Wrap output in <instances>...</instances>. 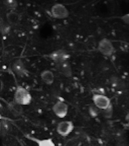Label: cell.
<instances>
[{"label":"cell","mask_w":129,"mask_h":146,"mask_svg":"<svg viewBox=\"0 0 129 146\" xmlns=\"http://www.w3.org/2000/svg\"><path fill=\"white\" fill-rule=\"evenodd\" d=\"M120 19L126 25H129V12L121 16Z\"/></svg>","instance_id":"2e32d148"},{"label":"cell","mask_w":129,"mask_h":146,"mask_svg":"<svg viewBox=\"0 0 129 146\" xmlns=\"http://www.w3.org/2000/svg\"><path fill=\"white\" fill-rule=\"evenodd\" d=\"M12 70L14 73L19 77H23L27 74V71L24 62L20 58L16 59L14 62L12 66Z\"/></svg>","instance_id":"9c48e42d"},{"label":"cell","mask_w":129,"mask_h":146,"mask_svg":"<svg viewBox=\"0 0 129 146\" xmlns=\"http://www.w3.org/2000/svg\"><path fill=\"white\" fill-rule=\"evenodd\" d=\"M36 142L38 146H56L52 138L37 139Z\"/></svg>","instance_id":"4fadbf2b"},{"label":"cell","mask_w":129,"mask_h":146,"mask_svg":"<svg viewBox=\"0 0 129 146\" xmlns=\"http://www.w3.org/2000/svg\"><path fill=\"white\" fill-rule=\"evenodd\" d=\"M10 25L8 23H6L3 22L1 23V30L2 34L4 35H7L8 34L10 30Z\"/></svg>","instance_id":"9a60e30c"},{"label":"cell","mask_w":129,"mask_h":146,"mask_svg":"<svg viewBox=\"0 0 129 146\" xmlns=\"http://www.w3.org/2000/svg\"><path fill=\"white\" fill-rule=\"evenodd\" d=\"M92 100L96 107L103 111L112 108L111 100L108 96L101 94H94Z\"/></svg>","instance_id":"7a4b0ae2"},{"label":"cell","mask_w":129,"mask_h":146,"mask_svg":"<svg viewBox=\"0 0 129 146\" xmlns=\"http://www.w3.org/2000/svg\"><path fill=\"white\" fill-rule=\"evenodd\" d=\"M48 58L52 60L55 64L69 60L70 55L64 49H58L50 53L47 55Z\"/></svg>","instance_id":"8992f818"},{"label":"cell","mask_w":129,"mask_h":146,"mask_svg":"<svg viewBox=\"0 0 129 146\" xmlns=\"http://www.w3.org/2000/svg\"><path fill=\"white\" fill-rule=\"evenodd\" d=\"M9 108L10 111L15 116H19L22 113V106L16 104L14 101L9 104Z\"/></svg>","instance_id":"7c38bea8"},{"label":"cell","mask_w":129,"mask_h":146,"mask_svg":"<svg viewBox=\"0 0 129 146\" xmlns=\"http://www.w3.org/2000/svg\"><path fill=\"white\" fill-rule=\"evenodd\" d=\"M55 66L59 73L64 77L70 78L72 76V68L69 60L55 64Z\"/></svg>","instance_id":"ba28073f"},{"label":"cell","mask_w":129,"mask_h":146,"mask_svg":"<svg viewBox=\"0 0 129 146\" xmlns=\"http://www.w3.org/2000/svg\"><path fill=\"white\" fill-rule=\"evenodd\" d=\"M52 16L54 18L63 19L69 16V11L65 5L60 3L54 5L50 9Z\"/></svg>","instance_id":"5b68a950"},{"label":"cell","mask_w":129,"mask_h":146,"mask_svg":"<svg viewBox=\"0 0 129 146\" xmlns=\"http://www.w3.org/2000/svg\"><path fill=\"white\" fill-rule=\"evenodd\" d=\"M52 112L59 118L63 119L67 116L69 111V106L66 103L58 100L53 105Z\"/></svg>","instance_id":"52a82bcc"},{"label":"cell","mask_w":129,"mask_h":146,"mask_svg":"<svg viewBox=\"0 0 129 146\" xmlns=\"http://www.w3.org/2000/svg\"><path fill=\"white\" fill-rule=\"evenodd\" d=\"M31 94L27 89L21 86H17L14 94V102L22 106H28L32 102Z\"/></svg>","instance_id":"6da1fadb"},{"label":"cell","mask_w":129,"mask_h":146,"mask_svg":"<svg viewBox=\"0 0 129 146\" xmlns=\"http://www.w3.org/2000/svg\"><path fill=\"white\" fill-rule=\"evenodd\" d=\"M6 19L10 25H16L20 21V15L16 12L10 11L6 15Z\"/></svg>","instance_id":"8fae6325"},{"label":"cell","mask_w":129,"mask_h":146,"mask_svg":"<svg viewBox=\"0 0 129 146\" xmlns=\"http://www.w3.org/2000/svg\"><path fill=\"white\" fill-rule=\"evenodd\" d=\"M5 7L10 11H14L18 7V2L15 0H6L3 2Z\"/></svg>","instance_id":"5bb4252c"},{"label":"cell","mask_w":129,"mask_h":146,"mask_svg":"<svg viewBox=\"0 0 129 146\" xmlns=\"http://www.w3.org/2000/svg\"><path fill=\"white\" fill-rule=\"evenodd\" d=\"M98 50L101 54L107 57H111L114 53L115 47L109 39L103 38L98 44Z\"/></svg>","instance_id":"3957f363"},{"label":"cell","mask_w":129,"mask_h":146,"mask_svg":"<svg viewBox=\"0 0 129 146\" xmlns=\"http://www.w3.org/2000/svg\"><path fill=\"white\" fill-rule=\"evenodd\" d=\"M40 76L41 79L45 84L50 85L54 82V74L50 70H44L41 73Z\"/></svg>","instance_id":"30bf717a"},{"label":"cell","mask_w":129,"mask_h":146,"mask_svg":"<svg viewBox=\"0 0 129 146\" xmlns=\"http://www.w3.org/2000/svg\"><path fill=\"white\" fill-rule=\"evenodd\" d=\"M75 128L73 122L70 120L61 121L58 123L56 131L58 135L62 137H67L70 135Z\"/></svg>","instance_id":"277c9868"}]
</instances>
